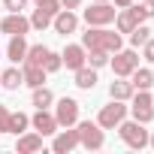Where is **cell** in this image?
<instances>
[{"label":"cell","instance_id":"cell-3","mask_svg":"<svg viewBox=\"0 0 154 154\" xmlns=\"http://www.w3.org/2000/svg\"><path fill=\"white\" fill-rule=\"evenodd\" d=\"M75 130H79V145L88 148V151H100L106 145V133H103V127L97 121H79Z\"/></svg>","mask_w":154,"mask_h":154},{"label":"cell","instance_id":"cell-12","mask_svg":"<svg viewBox=\"0 0 154 154\" xmlns=\"http://www.w3.org/2000/svg\"><path fill=\"white\" fill-rule=\"evenodd\" d=\"M0 30L9 36H24L30 33V18H24L21 12H9L6 18H0Z\"/></svg>","mask_w":154,"mask_h":154},{"label":"cell","instance_id":"cell-7","mask_svg":"<svg viewBox=\"0 0 154 154\" xmlns=\"http://www.w3.org/2000/svg\"><path fill=\"white\" fill-rule=\"evenodd\" d=\"M109 66L115 69V75H127L139 66V54H136V48H118L115 51V57H109Z\"/></svg>","mask_w":154,"mask_h":154},{"label":"cell","instance_id":"cell-1","mask_svg":"<svg viewBox=\"0 0 154 154\" xmlns=\"http://www.w3.org/2000/svg\"><path fill=\"white\" fill-rule=\"evenodd\" d=\"M82 45H85V51L100 48V51L115 54L124 42H121V33H115V30H109V27H88V30L82 33Z\"/></svg>","mask_w":154,"mask_h":154},{"label":"cell","instance_id":"cell-24","mask_svg":"<svg viewBox=\"0 0 154 154\" xmlns=\"http://www.w3.org/2000/svg\"><path fill=\"white\" fill-rule=\"evenodd\" d=\"M51 18H54V15H48L45 9H39V6H36V9H33V15H30V27H33V30H45V27L51 24Z\"/></svg>","mask_w":154,"mask_h":154},{"label":"cell","instance_id":"cell-2","mask_svg":"<svg viewBox=\"0 0 154 154\" xmlns=\"http://www.w3.org/2000/svg\"><path fill=\"white\" fill-rule=\"evenodd\" d=\"M118 136H121V142H124L127 148H133V151H142V148L148 145V130H145V124H139V121H121V124H118Z\"/></svg>","mask_w":154,"mask_h":154},{"label":"cell","instance_id":"cell-14","mask_svg":"<svg viewBox=\"0 0 154 154\" xmlns=\"http://www.w3.org/2000/svg\"><path fill=\"white\" fill-rule=\"evenodd\" d=\"M60 63L66 66V69H79V66H85L88 63V51H85V45H66L63 51H60Z\"/></svg>","mask_w":154,"mask_h":154},{"label":"cell","instance_id":"cell-11","mask_svg":"<svg viewBox=\"0 0 154 154\" xmlns=\"http://www.w3.org/2000/svg\"><path fill=\"white\" fill-rule=\"evenodd\" d=\"M30 127H33L39 136H54V133H57V118H54V112H48V109H36L33 118H30Z\"/></svg>","mask_w":154,"mask_h":154},{"label":"cell","instance_id":"cell-22","mask_svg":"<svg viewBox=\"0 0 154 154\" xmlns=\"http://www.w3.org/2000/svg\"><path fill=\"white\" fill-rule=\"evenodd\" d=\"M27 127H30V118H27L24 112H9V127H6V133L21 136V133H27Z\"/></svg>","mask_w":154,"mask_h":154},{"label":"cell","instance_id":"cell-37","mask_svg":"<svg viewBox=\"0 0 154 154\" xmlns=\"http://www.w3.org/2000/svg\"><path fill=\"white\" fill-rule=\"evenodd\" d=\"M94 3H106V0H94Z\"/></svg>","mask_w":154,"mask_h":154},{"label":"cell","instance_id":"cell-8","mask_svg":"<svg viewBox=\"0 0 154 154\" xmlns=\"http://www.w3.org/2000/svg\"><path fill=\"white\" fill-rule=\"evenodd\" d=\"M145 21V12H142V6L139 3H130L127 9H118L115 12V27H118V33H130L136 24H142Z\"/></svg>","mask_w":154,"mask_h":154},{"label":"cell","instance_id":"cell-13","mask_svg":"<svg viewBox=\"0 0 154 154\" xmlns=\"http://www.w3.org/2000/svg\"><path fill=\"white\" fill-rule=\"evenodd\" d=\"M51 27H54V33L69 36V33H75V30H79V15H75L72 9H60V12L51 18Z\"/></svg>","mask_w":154,"mask_h":154},{"label":"cell","instance_id":"cell-28","mask_svg":"<svg viewBox=\"0 0 154 154\" xmlns=\"http://www.w3.org/2000/svg\"><path fill=\"white\" fill-rule=\"evenodd\" d=\"M60 66H63V63H60V54L48 48V54H45V60H42V69H45V72H57Z\"/></svg>","mask_w":154,"mask_h":154},{"label":"cell","instance_id":"cell-20","mask_svg":"<svg viewBox=\"0 0 154 154\" xmlns=\"http://www.w3.org/2000/svg\"><path fill=\"white\" fill-rule=\"evenodd\" d=\"M94 85H97V69L94 66H79L75 69V88H82V91H94Z\"/></svg>","mask_w":154,"mask_h":154},{"label":"cell","instance_id":"cell-27","mask_svg":"<svg viewBox=\"0 0 154 154\" xmlns=\"http://www.w3.org/2000/svg\"><path fill=\"white\" fill-rule=\"evenodd\" d=\"M109 63V51H100V48H94V51H88V66H94V69H100V66H106Z\"/></svg>","mask_w":154,"mask_h":154},{"label":"cell","instance_id":"cell-23","mask_svg":"<svg viewBox=\"0 0 154 154\" xmlns=\"http://www.w3.org/2000/svg\"><path fill=\"white\" fill-rule=\"evenodd\" d=\"M54 103V94L45 88V85H39V88H33V106L36 109H48Z\"/></svg>","mask_w":154,"mask_h":154},{"label":"cell","instance_id":"cell-18","mask_svg":"<svg viewBox=\"0 0 154 154\" xmlns=\"http://www.w3.org/2000/svg\"><path fill=\"white\" fill-rule=\"evenodd\" d=\"M15 151H18V154H33V151H42V136H39V133H21V136H18Z\"/></svg>","mask_w":154,"mask_h":154},{"label":"cell","instance_id":"cell-10","mask_svg":"<svg viewBox=\"0 0 154 154\" xmlns=\"http://www.w3.org/2000/svg\"><path fill=\"white\" fill-rule=\"evenodd\" d=\"M79 148V130H72V127H63L54 133V142H51V151L54 154H69Z\"/></svg>","mask_w":154,"mask_h":154},{"label":"cell","instance_id":"cell-32","mask_svg":"<svg viewBox=\"0 0 154 154\" xmlns=\"http://www.w3.org/2000/svg\"><path fill=\"white\" fill-rule=\"evenodd\" d=\"M6 127H9V109L0 103V133H6Z\"/></svg>","mask_w":154,"mask_h":154},{"label":"cell","instance_id":"cell-21","mask_svg":"<svg viewBox=\"0 0 154 154\" xmlns=\"http://www.w3.org/2000/svg\"><path fill=\"white\" fill-rule=\"evenodd\" d=\"M0 85H3L6 91H18V88L24 85V75H21V69H15V66L3 69V72H0Z\"/></svg>","mask_w":154,"mask_h":154},{"label":"cell","instance_id":"cell-17","mask_svg":"<svg viewBox=\"0 0 154 154\" xmlns=\"http://www.w3.org/2000/svg\"><path fill=\"white\" fill-rule=\"evenodd\" d=\"M21 75H24V85L27 88H39V85H45V69L42 66H36V63H27L24 60V69H21Z\"/></svg>","mask_w":154,"mask_h":154},{"label":"cell","instance_id":"cell-4","mask_svg":"<svg viewBox=\"0 0 154 154\" xmlns=\"http://www.w3.org/2000/svg\"><path fill=\"white\" fill-rule=\"evenodd\" d=\"M127 109L133 112V121H139V124H151L154 121V97L148 91H136L130 97V106Z\"/></svg>","mask_w":154,"mask_h":154},{"label":"cell","instance_id":"cell-31","mask_svg":"<svg viewBox=\"0 0 154 154\" xmlns=\"http://www.w3.org/2000/svg\"><path fill=\"white\" fill-rule=\"evenodd\" d=\"M142 57H145L148 63H154V36H148V42L142 45Z\"/></svg>","mask_w":154,"mask_h":154},{"label":"cell","instance_id":"cell-9","mask_svg":"<svg viewBox=\"0 0 154 154\" xmlns=\"http://www.w3.org/2000/svg\"><path fill=\"white\" fill-rule=\"evenodd\" d=\"M54 118H57V127H75L79 124V100L60 97L54 106Z\"/></svg>","mask_w":154,"mask_h":154},{"label":"cell","instance_id":"cell-6","mask_svg":"<svg viewBox=\"0 0 154 154\" xmlns=\"http://www.w3.org/2000/svg\"><path fill=\"white\" fill-rule=\"evenodd\" d=\"M124 118H127V106H124V100H112L109 106H103V109H100L97 124H100L103 130H115Z\"/></svg>","mask_w":154,"mask_h":154},{"label":"cell","instance_id":"cell-26","mask_svg":"<svg viewBox=\"0 0 154 154\" xmlns=\"http://www.w3.org/2000/svg\"><path fill=\"white\" fill-rule=\"evenodd\" d=\"M45 54H48V45H27V63H36V66H42V60H45Z\"/></svg>","mask_w":154,"mask_h":154},{"label":"cell","instance_id":"cell-34","mask_svg":"<svg viewBox=\"0 0 154 154\" xmlns=\"http://www.w3.org/2000/svg\"><path fill=\"white\" fill-rule=\"evenodd\" d=\"M60 6H63V9H79L82 0H60Z\"/></svg>","mask_w":154,"mask_h":154},{"label":"cell","instance_id":"cell-33","mask_svg":"<svg viewBox=\"0 0 154 154\" xmlns=\"http://www.w3.org/2000/svg\"><path fill=\"white\" fill-rule=\"evenodd\" d=\"M139 6H142L145 18H154V0H139Z\"/></svg>","mask_w":154,"mask_h":154},{"label":"cell","instance_id":"cell-16","mask_svg":"<svg viewBox=\"0 0 154 154\" xmlns=\"http://www.w3.org/2000/svg\"><path fill=\"white\" fill-rule=\"evenodd\" d=\"M6 57H9L12 63H24V57H27V39H24V36H9Z\"/></svg>","mask_w":154,"mask_h":154},{"label":"cell","instance_id":"cell-25","mask_svg":"<svg viewBox=\"0 0 154 154\" xmlns=\"http://www.w3.org/2000/svg\"><path fill=\"white\" fill-rule=\"evenodd\" d=\"M148 36H151V30H148V27H145V21H142V24H136V27L130 30V45H133V48H139V45H145V42H148Z\"/></svg>","mask_w":154,"mask_h":154},{"label":"cell","instance_id":"cell-36","mask_svg":"<svg viewBox=\"0 0 154 154\" xmlns=\"http://www.w3.org/2000/svg\"><path fill=\"white\" fill-rule=\"evenodd\" d=\"M148 145H151V148H154V133H151V136H148Z\"/></svg>","mask_w":154,"mask_h":154},{"label":"cell","instance_id":"cell-5","mask_svg":"<svg viewBox=\"0 0 154 154\" xmlns=\"http://www.w3.org/2000/svg\"><path fill=\"white\" fill-rule=\"evenodd\" d=\"M115 12H118V9L106 0V3H91V6L85 9V15H82V18H85V24H88V27H106V24H112V21H115Z\"/></svg>","mask_w":154,"mask_h":154},{"label":"cell","instance_id":"cell-29","mask_svg":"<svg viewBox=\"0 0 154 154\" xmlns=\"http://www.w3.org/2000/svg\"><path fill=\"white\" fill-rule=\"evenodd\" d=\"M33 3H36L39 9H45L48 15H57V12L63 9V6H60V0H33Z\"/></svg>","mask_w":154,"mask_h":154},{"label":"cell","instance_id":"cell-19","mask_svg":"<svg viewBox=\"0 0 154 154\" xmlns=\"http://www.w3.org/2000/svg\"><path fill=\"white\" fill-rule=\"evenodd\" d=\"M127 79L133 82V88H136V91H148V88L154 85V72H151L148 66H136V69L127 75Z\"/></svg>","mask_w":154,"mask_h":154},{"label":"cell","instance_id":"cell-15","mask_svg":"<svg viewBox=\"0 0 154 154\" xmlns=\"http://www.w3.org/2000/svg\"><path fill=\"white\" fill-rule=\"evenodd\" d=\"M133 94H136V88H133L130 79H124V75H118V82L109 85V97H112V100H124V103H127Z\"/></svg>","mask_w":154,"mask_h":154},{"label":"cell","instance_id":"cell-35","mask_svg":"<svg viewBox=\"0 0 154 154\" xmlns=\"http://www.w3.org/2000/svg\"><path fill=\"white\" fill-rule=\"evenodd\" d=\"M130 3H133V0H112V6H115V9H127Z\"/></svg>","mask_w":154,"mask_h":154},{"label":"cell","instance_id":"cell-30","mask_svg":"<svg viewBox=\"0 0 154 154\" xmlns=\"http://www.w3.org/2000/svg\"><path fill=\"white\" fill-rule=\"evenodd\" d=\"M27 3H30V0H3V6H6L9 12H24Z\"/></svg>","mask_w":154,"mask_h":154}]
</instances>
